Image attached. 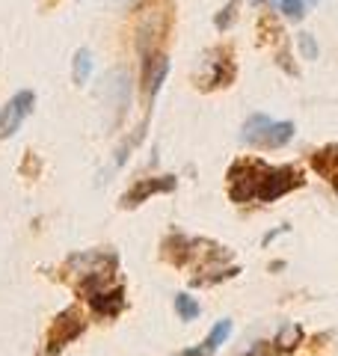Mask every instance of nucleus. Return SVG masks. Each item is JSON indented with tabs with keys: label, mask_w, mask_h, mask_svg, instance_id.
Wrapping results in <instances>:
<instances>
[{
	"label": "nucleus",
	"mask_w": 338,
	"mask_h": 356,
	"mask_svg": "<svg viewBox=\"0 0 338 356\" xmlns=\"http://www.w3.org/2000/svg\"><path fill=\"white\" fill-rule=\"evenodd\" d=\"M116 252H81L65 261L63 276L77 288L81 297H89L101 288H110L113 276H116Z\"/></svg>",
	"instance_id": "nucleus-1"
},
{
	"label": "nucleus",
	"mask_w": 338,
	"mask_h": 356,
	"mask_svg": "<svg viewBox=\"0 0 338 356\" xmlns=\"http://www.w3.org/2000/svg\"><path fill=\"white\" fill-rule=\"evenodd\" d=\"M243 143L255 149H282L294 137V122H273L264 113H255L243 122Z\"/></svg>",
	"instance_id": "nucleus-2"
},
{
	"label": "nucleus",
	"mask_w": 338,
	"mask_h": 356,
	"mask_svg": "<svg viewBox=\"0 0 338 356\" xmlns=\"http://www.w3.org/2000/svg\"><path fill=\"white\" fill-rule=\"evenodd\" d=\"M267 170L264 161L258 158H243L234 161L229 170V196L234 202H252L258 196V184H261V175Z\"/></svg>",
	"instance_id": "nucleus-3"
},
{
	"label": "nucleus",
	"mask_w": 338,
	"mask_h": 356,
	"mask_svg": "<svg viewBox=\"0 0 338 356\" xmlns=\"http://www.w3.org/2000/svg\"><path fill=\"white\" fill-rule=\"evenodd\" d=\"M83 330H86V318H83V312L77 306L60 312V315L51 321V327H48V336H45V350H48L51 356H56L65 348V344H72L74 339H81Z\"/></svg>",
	"instance_id": "nucleus-4"
},
{
	"label": "nucleus",
	"mask_w": 338,
	"mask_h": 356,
	"mask_svg": "<svg viewBox=\"0 0 338 356\" xmlns=\"http://www.w3.org/2000/svg\"><path fill=\"white\" fill-rule=\"evenodd\" d=\"M303 181H306V178H303V170H297V166H267L255 199L258 202H276L279 196L303 187Z\"/></svg>",
	"instance_id": "nucleus-5"
},
{
	"label": "nucleus",
	"mask_w": 338,
	"mask_h": 356,
	"mask_svg": "<svg viewBox=\"0 0 338 356\" xmlns=\"http://www.w3.org/2000/svg\"><path fill=\"white\" fill-rule=\"evenodd\" d=\"M33 104H36V95H33L30 89H21L13 102L0 110V140L13 137V134L21 128V122L33 113Z\"/></svg>",
	"instance_id": "nucleus-6"
},
{
	"label": "nucleus",
	"mask_w": 338,
	"mask_h": 356,
	"mask_svg": "<svg viewBox=\"0 0 338 356\" xmlns=\"http://www.w3.org/2000/svg\"><path fill=\"white\" fill-rule=\"evenodd\" d=\"M214 57L220 60H208V74L199 77V89H220V86H229L234 81V60H232V51L229 48H217Z\"/></svg>",
	"instance_id": "nucleus-7"
},
{
	"label": "nucleus",
	"mask_w": 338,
	"mask_h": 356,
	"mask_svg": "<svg viewBox=\"0 0 338 356\" xmlns=\"http://www.w3.org/2000/svg\"><path fill=\"white\" fill-rule=\"evenodd\" d=\"M178 187L175 181V175H161V178H140L137 184L131 187V191L122 196V205L125 208H137L143 205L149 196H157V193H172Z\"/></svg>",
	"instance_id": "nucleus-8"
},
{
	"label": "nucleus",
	"mask_w": 338,
	"mask_h": 356,
	"mask_svg": "<svg viewBox=\"0 0 338 356\" xmlns=\"http://www.w3.org/2000/svg\"><path fill=\"white\" fill-rule=\"evenodd\" d=\"M89 309L101 318H116L122 309H125V288L122 285H113V288H101V291L89 294L86 297Z\"/></svg>",
	"instance_id": "nucleus-9"
},
{
	"label": "nucleus",
	"mask_w": 338,
	"mask_h": 356,
	"mask_svg": "<svg viewBox=\"0 0 338 356\" xmlns=\"http://www.w3.org/2000/svg\"><path fill=\"white\" fill-rule=\"evenodd\" d=\"M166 74H169V60L163 57V54L152 51L149 57H145V63H143V89H145V98H149V102L161 92Z\"/></svg>",
	"instance_id": "nucleus-10"
},
{
	"label": "nucleus",
	"mask_w": 338,
	"mask_h": 356,
	"mask_svg": "<svg viewBox=\"0 0 338 356\" xmlns=\"http://www.w3.org/2000/svg\"><path fill=\"white\" fill-rule=\"evenodd\" d=\"M312 166L314 172L323 175V178H338V143H330V146H323L312 154Z\"/></svg>",
	"instance_id": "nucleus-11"
},
{
	"label": "nucleus",
	"mask_w": 338,
	"mask_h": 356,
	"mask_svg": "<svg viewBox=\"0 0 338 356\" xmlns=\"http://www.w3.org/2000/svg\"><path fill=\"white\" fill-rule=\"evenodd\" d=\"M306 339V332H303L300 324H285L279 332H276V350L279 353H291L300 348V341Z\"/></svg>",
	"instance_id": "nucleus-12"
},
{
	"label": "nucleus",
	"mask_w": 338,
	"mask_h": 356,
	"mask_svg": "<svg viewBox=\"0 0 338 356\" xmlns=\"http://www.w3.org/2000/svg\"><path fill=\"white\" fill-rule=\"evenodd\" d=\"M229 336H232V321H229V318H223V321H217V327L211 330V336L202 341V348H205L208 353H214V350H220V344L229 339Z\"/></svg>",
	"instance_id": "nucleus-13"
},
{
	"label": "nucleus",
	"mask_w": 338,
	"mask_h": 356,
	"mask_svg": "<svg viewBox=\"0 0 338 356\" xmlns=\"http://www.w3.org/2000/svg\"><path fill=\"white\" fill-rule=\"evenodd\" d=\"M74 83L77 86H83L86 81H89V74H92V57H89V51L86 48H81L74 54Z\"/></svg>",
	"instance_id": "nucleus-14"
},
{
	"label": "nucleus",
	"mask_w": 338,
	"mask_h": 356,
	"mask_svg": "<svg viewBox=\"0 0 338 356\" xmlns=\"http://www.w3.org/2000/svg\"><path fill=\"white\" fill-rule=\"evenodd\" d=\"M175 312L182 315V321H196L202 309H199V303H196V297L178 294V297H175Z\"/></svg>",
	"instance_id": "nucleus-15"
},
{
	"label": "nucleus",
	"mask_w": 338,
	"mask_h": 356,
	"mask_svg": "<svg viewBox=\"0 0 338 356\" xmlns=\"http://www.w3.org/2000/svg\"><path fill=\"white\" fill-rule=\"evenodd\" d=\"M238 6H241V0H229L220 13H217V18H214V24H217V30H229L232 24H234V18H238Z\"/></svg>",
	"instance_id": "nucleus-16"
},
{
	"label": "nucleus",
	"mask_w": 338,
	"mask_h": 356,
	"mask_svg": "<svg viewBox=\"0 0 338 356\" xmlns=\"http://www.w3.org/2000/svg\"><path fill=\"white\" fill-rule=\"evenodd\" d=\"M297 48L303 54V60H318V42H314L312 33H300V36H297Z\"/></svg>",
	"instance_id": "nucleus-17"
},
{
	"label": "nucleus",
	"mask_w": 338,
	"mask_h": 356,
	"mask_svg": "<svg viewBox=\"0 0 338 356\" xmlns=\"http://www.w3.org/2000/svg\"><path fill=\"white\" fill-rule=\"evenodd\" d=\"M279 3V13L288 15V18H303L306 15V0H276Z\"/></svg>",
	"instance_id": "nucleus-18"
},
{
	"label": "nucleus",
	"mask_w": 338,
	"mask_h": 356,
	"mask_svg": "<svg viewBox=\"0 0 338 356\" xmlns=\"http://www.w3.org/2000/svg\"><path fill=\"white\" fill-rule=\"evenodd\" d=\"M270 353H273V348H270V344H267V341H255V344H252V348H250V350H246L243 356H270Z\"/></svg>",
	"instance_id": "nucleus-19"
},
{
	"label": "nucleus",
	"mask_w": 338,
	"mask_h": 356,
	"mask_svg": "<svg viewBox=\"0 0 338 356\" xmlns=\"http://www.w3.org/2000/svg\"><path fill=\"white\" fill-rule=\"evenodd\" d=\"M182 356H211L205 348H202V344H199V348H190V350H184Z\"/></svg>",
	"instance_id": "nucleus-20"
},
{
	"label": "nucleus",
	"mask_w": 338,
	"mask_h": 356,
	"mask_svg": "<svg viewBox=\"0 0 338 356\" xmlns=\"http://www.w3.org/2000/svg\"><path fill=\"white\" fill-rule=\"evenodd\" d=\"M332 187H335V193H338V178H332Z\"/></svg>",
	"instance_id": "nucleus-21"
},
{
	"label": "nucleus",
	"mask_w": 338,
	"mask_h": 356,
	"mask_svg": "<svg viewBox=\"0 0 338 356\" xmlns=\"http://www.w3.org/2000/svg\"><path fill=\"white\" fill-rule=\"evenodd\" d=\"M252 3H264V0H252Z\"/></svg>",
	"instance_id": "nucleus-22"
},
{
	"label": "nucleus",
	"mask_w": 338,
	"mask_h": 356,
	"mask_svg": "<svg viewBox=\"0 0 338 356\" xmlns=\"http://www.w3.org/2000/svg\"><path fill=\"white\" fill-rule=\"evenodd\" d=\"M309 3H314V0H309Z\"/></svg>",
	"instance_id": "nucleus-23"
}]
</instances>
